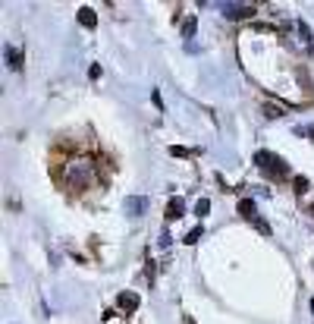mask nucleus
<instances>
[{"label": "nucleus", "instance_id": "f257e3e1", "mask_svg": "<svg viewBox=\"0 0 314 324\" xmlns=\"http://www.w3.org/2000/svg\"><path fill=\"white\" fill-rule=\"evenodd\" d=\"M63 179H66V186H69V189H88V186L98 179V173H95V160L85 157V154L69 157L66 164H63Z\"/></svg>", "mask_w": 314, "mask_h": 324}, {"label": "nucleus", "instance_id": "f03ea898", "mask_svg": "<svg viewBox=\"0 0 314 324\" xmlns=\"http://www.w3.org/2000/svg\"><path fill=\"white\" fill-rule=\"evenodd\" d=\"M254 164L261 167L270 179H280V176H286V173H289L286 160H283V157H276V154H273V151H267V148H258V151H254Z\"/></svg>", "mask_w": 314, "mask_h": 324}, {"label": "nucleus", "instance_id": "7ed1b4c3", "mask_svg": "<svg viewBox=\"0 0 314 324\" xmlns=\"http://www.w3.org/2000/svg\"><path fill=\"white\" fill-rule=\"evenodd\" d=\"M286 38H289V44L299 50V53H305V57H311V53H314V35H311V29L302 19L292 22V32L286 35Z\"/></svg>", "mask_w": 314, "mask_h": 324}, {"label": "nucleus", "instance_id": "20e7f679", "mask_svg": "<svg viewBox=\"0 0 314 324\" xmlns=\"http://www.w3.org/2000/svg\"><path fill=\"white\" fill-rule=\"evenodd\" d=\"M220 13L230 16V19H248V16H254V7L251 4H217Z\"/></svg>", "mask_w": 314, "mask_h": 324}, {"label": "nucleus", "instance_id": "39448f33", "mask_svg": "<svg viewBox=\"0 0 314 324\" xmlns=\"http://www.w3.org/2000/svg\"><path fill=\"white\" fill-rule=\"evenodd\" d=\"M138 305H141V299H138V293H132V290H123V293L117 296V309L126 312V315H129V312H135Z\"/></svg>", "mask_w": 314, "mask_h": 324}, {"label": "nucleus", "instance_id": "423d86ee", "mask_svg": "<svg viewBox=\"0 0 314 324\" xmlns=\"http://www.w3.org/2000/svg\"><path fill=\"white\" fill-rule=\"evenodd\" d=\"M145 208H148V199H145V195H129V199H126V214H129V218L145 214Z\"/></svg>", "mask_w": 314, "mask_h": 324}, {"label": "nucleus", "instance_id": "0eeeda50", "mask_svg": "<svg viewBox=\"0 0 314 324\" xmlns=\"http://www.w3.org/2000/svg\"><path fill=\"white\" fill-rule=\"evenodd\" d=\"M182 214H186V202H182L179 195H173L170 205H167V221H179Z\"/></svg>", "mask_w": 314, "mask_h": 324}, {"label": "nucleus", "instance_id": "6e6552de", "mask_svg": "<svg viewBox=\"0 0 314 324\" xmlns=\"http://www.w3.org/2000/svg\"><path fill=\"white\" fill-rule=\"evenodd\" d=\"M76 19H79V25H85V29H95V25H98V13L91 10V7H82V10L76 13Z\"/></svg>", "mask_w": 314, "mask_h": 324}, {"label": "nucleus", "instance_id": "1a4fd4ad", "mask_svg": "<svg viewBox=\"0 0 314 324\" xmlns=\"http://www.w3.org/2000/svg\"><path fill=\"white\" fill-rule=\"evenodd\" d=\"M261 114H264V120H280V117H286V107L273 104V101H264L261 104Z\"/></svg>", "mask_w": 314, "mask_h": 324}, {"label": "nucleus", "instance_id": "9d476101", "mask_svg": "<svg viewBox=\"0 0 314 324\" xmlns=\"http://www.w3.org/2000/svg\"><path fill=\"white\" fill-rule=\"evenodd\" d=\"M239 214H242L245 221H254V218H258V208H254V202H251V199H242V202H239Z\"/></svg>", "mask_w": 314, "mask_h": 324}, {"label": "nucleus", "instance_id": "9b49d317", "mask_svg": "<svg viewBox=\"0 0 314 324\" xmlns=\"http://www.w3.org/2000/svg\"><path fill=\"white\" fill-rule=\"evenodd\" d=\"M7 66L10 69H22V53L16 47H7Z\"/></svg>", "mask_w": 314, "mask_h": 324}, {"label": "nucleus", "instance_id": "f8f14e48", "mask_svg": "<svg viewBox=\"0 0 314 324\" xmlns=\"http://www.w3.org/2000/svg\"><path fill=\"white\" fill-rule=\"evenodd\" d=\"M195 29H198V19H195V16H189V19L182 22V35H186V38H195Z\"/></svg>", "mask_w": 314, "mask_h": 324}, {"label": "nucleus", "instance_id": "ddd939ff", "mask_svg": "<svg viewBox=\"0 0 314 324\" xmlns=\"http://www.w3.org/2000/svg\"><path fill=\"white\" fill-rule=\"evenodd\" d=\"M292 189H295V195H305L308 192V176H295L292 179Z\"/></svg>", "mask_w": 314, "mask_h": 324}, {"label": "nucleus", "instance_id": "4468645a", "mask_svg": "<svg viewBox=\"0 0 314 324\" xmlns=\"http://www.w3.org/2000/svg\"><path fill=\"white\" fill-rule=\"evenodd\" d=\"M201 233H205L201 227H192V230L186 233V236H182V242H186V246H189V242H198V239H201Z\"/></svg>", "mask_w": 314, "mask_h": 324}, {"label": "nucleus", "instance_id": "2eb2a0df", "mask_svg": "<svg viewBox=\"0 0 314 324\" xmlns=\"http://www.w3.org/2000/svg\"><path fill=\"white\" fill-rule=\"evenodd\" d=\"M208 211H211V202H208V199H198L195 214H198V218H208Z\"/></svg>", "mask_w": 314, "mask_h": 324}, {"label": "nucleus", "instance_id": "dca6fc26", "mask_svg": "<svg viewBox=\"0 0 314 324\" xmlns=\"http://www.w3.org/2000/svg\"><path fill=\"white\" fill-rule=\"evenodd\" d=\"M251 224H254V227H258V233H264V236H270V224H267V221H264V218H254V221H251Z\"/></svg>", "mask_w": 314, "mask_h": 324}, {"label": "nucleus", "instance_id": "f3484780", "mask_svg": "<svg viewBox=\"0 0 314 324\" xmlns=\"http://www.w3.org/2000/svg\"><path fill=\"white\" fill-rule=\"evenodd\" d=\"M170 154H173V157H189V148H182V145H173V148H170Z\"/></svg>", "mask_w": 314, "mask_h": 324}, {"label": "nucleus", "instance_id": "a211bd4d", "mask_svg": "<svg viewBox=\"0 0 314 324\" xmlns=\"http://www.w3.org/2000/svg\"><path fill=\"white\" fill-rule=\"evenodd\" d=\"M151 101H154V107H157V111H163V101H160V92H157V88L151 92Z\"/></svg>", "mask_w": 314, "mask_h": 324}, {"label": "nucleus", "instance_id": "6ab92c4d", "mask_svg": "<svg viewBox=\"0 0 314 324\" xmlns=\"http://www.w3.org/2000/svg\"><path fill=\"white\" fill-rule=\"evenodd\" d=\"M170 242H173V239H170V236H167V233H160V236H157V246H160V249H167V246H170Z\"/></svg>", "mask_w": 314, "mask_h": 324}, {"label": "nucleus", "instance_id": "aec40b11", "mask_svg": "<svg viewBox=\"0 0 314 324\" xmlns=\"http://www.w3.org/2000/svg\"><path fill=\"white\" fill-rule=\"evenodd\" d=\"M311 315H314V299H311Z\"/></svg>", "mask_w": 314, "mask_h": 324}, {"label": "nucleus", "instance_id": "412c9836", "mask_svg": "<svg viewBox=\"0 0 314 324\" xmlns=\"http://www.w3.org/2000/svg\"><path fill=\"white\" fill-rule=\"evenodd\" d=\"M189 324H195V321H192V318H189Z\"/></svg>", "mask_w": 314, "mask_h": 324}]
</instances>
